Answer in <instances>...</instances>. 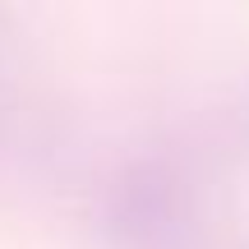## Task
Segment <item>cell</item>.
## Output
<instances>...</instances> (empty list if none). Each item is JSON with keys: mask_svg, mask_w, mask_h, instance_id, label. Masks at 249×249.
Wrapping results in <instances>:
<instances>
[{"mask_svg": "<svg viewBox=\"0 0 249 249\" xmlns=\"http://www.w3.org/2000/svg\"><path fill=\"white\" fill-rule=\"evenodd\" d=\"M194 226V185L166 157H139L102 189V235L116 249H171Z\"/></svg>", "mask_w": 249, "mask_h": 249, "instance_id": "cell-1", "label": "cell"}]
</instances>
